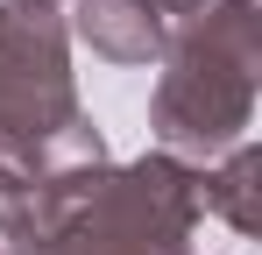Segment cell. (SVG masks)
<instances>
[{
	"mask_svg": "<svg viewBox=\"0 0 262 255\" xmlns=\"http://www.w3.org/2000/svg\"><path fill=\"white\" fill-rule=\"evenodd\" d=\"M199 184L184 163L149 156L135 170L71 163L7 213V255H184L199 220Z\"/></svg>",
	"mask_w": 262,
	"mask_h": 255,
	"instance_id": "cell-1",
	"label": "cell"
},
{
	"mask_svg": "<svg viewBox=\"0 0 262 255\" xmlns=\"http://www.w3.org/2000/svg\"><path fill=\"white\" fill-rule=\"evenodd\" d=\"M255 71H262V22L255 0H227L206 22H191L170 50V71L156 85V135L170 149H234L255 114Z\"/></svg>",
	"mask_w": 262,
	"mask_h": 255,
	"instance_id": "cell-2",
	"label": "cell"
},
{
	"mask_svg": "<svg viewBox=\"0 0 262 255\" xmlns=\"http://www.w3.org/2000/svg\"><path fill=\"white\" fill-rule=\"evenodd\" d=\"M78 121L71 71H64V29L43 0L0 7V128L7 135H50Z\"/></svg>",
	"mask_w": 262,
	"mask_h": 255,
	"instance_id": "cell-3",
	"label": "cell"
},
{
	"mask_svg": "<svg viewBox=\"0 0 262 255\" xmlns=\"http://www.w3.org/2000/svg\"><path fill=\"white\" fill-rule=\"evenodd\" d=\"M78 36L99 57H121V64H149L163 50V14L149 0H78Z\"/></svg>",
	"mask_w": 262,
	"mask_h": 255,
	"instance_id": "cell-4",
	"label": "cell"
},
{
	"mask_svg": "<svg viewBox=\"0 0 262 255\" xmlns=\"http://www.w3.org/2000/svg\"><path fill=\"white\" fill-rule=\"evenodd\" d=\"M248 177H255V149H234V163H227V177H213V184H199V199H220L227 206V220L248 234L255 227V206H248Z\"/></svg>",
	"mask_w": 262,
	"mask_h": 255,
	"instance_id": "cell-5",
	"label": "cell"
},
{
	"mask_svg": "<svg viewBox=\"0 0 262 255\" xmlns=\"http://www.w3.org/2000/svg\"><path fill=\"white\" fill-rule=\"evenodd\" d=\"M156 14H184V7H199V0H149Z\"/></svg>",
	"mask_w": 262,
	"mask_h": 255,
	"instance_id": "cell-6",
	"label": "cell"
},
{
	"mask_svg": "<svg viewBox=\"0 0 262 255\" xmlns=\"http://www.w3.org/2000/svg\"><path fill=\"white\" fill-rule=\"evenodd\" d=\"M0 255H7V241H0Z\"/></svg>",
	"mask_w": 262,
	"mask_h": 255,
	"instance_id": "cell-7",
	"label": "cell"
}]
</instances>
